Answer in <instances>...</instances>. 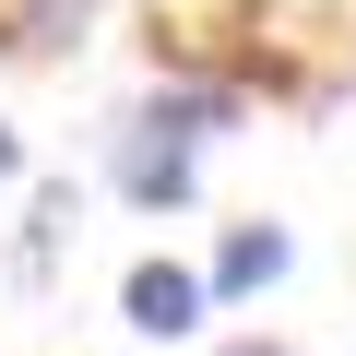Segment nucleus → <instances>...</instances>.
<instances>
[{"mask_svg":"<svg viewBox=\"0 0 356 356\" xmlns=\"http://www.w3.org/2000/svg\"><path fill=\"white\" fill-rule=\"evenodd\" d=\"M238 119V83H178V95H154V107H131L119 119V143H107V178L143 202V214H178L202 191V143Z\"/></svg>","mask_w":356,"mask_h":356,"instance_id":"obj_1","label":"nucleus"},{"mask_svg":"<svg viewBox=\"0 0 356 356\" xmlns=\"http://www.w3.org/2000/svg\"><path fill=\"white\" fill-rule=\"evenodd\" d=\"M119 321H131L143 344H191V332L214 321V285H202L191 261H166V250H154V261L119 273Z\"/></svg>","mask_w":356,"mask_h":356,"instance_id":"obj_2","label":"nucleus"},{"mask_svg":"<svg viewBox=\"0 0 356 356\" xmlns=\"http://www.w3.org/2000/svg\"><path fill=\"white\" fill-rule=\"evenodd\" d=\"M285 261H297V238L250 214V226H226V238H214V261H202V285H214V297H261V285H285Z\"/></svg>","mask_w":356,"mask_h":356,"instance_id":"obj_3","label":"nucleus"},{"mask_svg":"<svg viewBox=\"0 0 356 356\" xmlns=\"http://www.w3.org/2000/svg\"><path fill=\"white\" fill-rule=\"evenodd\" d=\"M95 36V0H0V60H72Z\"/></svg>","mask_w":356,"mask_h":356,"instance_id":"obj_4","label":"nucleus"},{"mask_svg":"<svg viewBox=\"0 0 356 356\" xmlns=\"http://www.w3.org/2000/svg\"><path fill=\"white\" fill-rule=\"evenodd\" d=\"M72 226H83V191H72V178H48V191H36V226H24V273H48Z\"/></svg>","mask_w":356,"mask_h":356,"instance_id":"obj_5","label":"nucleus"},{"mask_svg":"<svg viewBox=\"0 0 356 356\" xmlns=\"http://www.w3.org/2000/svg\"><path fill=\"white\" fill-rule=\"evenodd\" d=\"M214 356H297V344H273V332H238V344H214Z\"/></svg>","mask_w":356,"mask_h":356,"instance_id":"obj_6","label":"nucleus"},{"mask_svg":"<svg viewBox=\"0 0 356 356\" xmlns=\"http://www.w3.org/2000/svg\"><path fill=\"white\" fill-rule=\"evenodd\" d=\"M13 178H24V143H13V131H0V191H13Z\"/></svg>","mask_w":356,"mask_h":356,"instance_id":"obj_7","label":"nucleus"}]
</instances>
